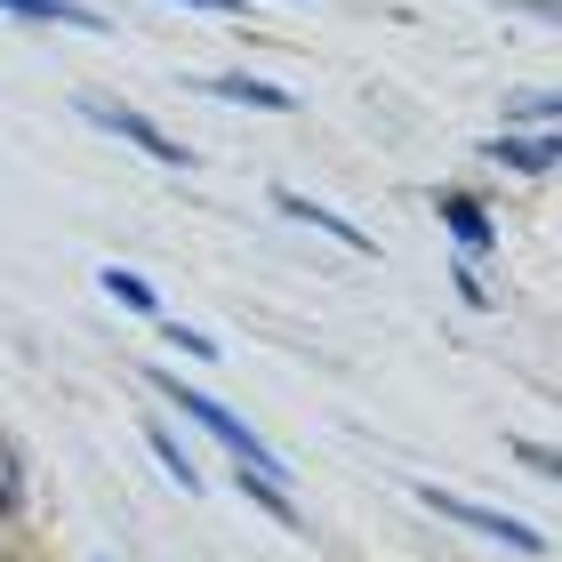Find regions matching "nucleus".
<instances>
[{
  "mask_svg": "<svg viewBox=\"0 0 562 562\" xmlns=\"http://www.w3.org/2000/svg\"><path fill=\"white\" fill-rule=\"evenodd\" d=\"M153 386H161V394H169V402H177V411H186L201 434H217V442L234 450L241 467H266V474H281V458H273V450H266V442H258V434H249L234 411H225V402H210L201 386H186V378H169V370H153Z\"/></svg>",
  "mask_w": 562,
  "mask_h": 562,
  "instance_id": "nucleus-1",
  "label": "nucleus"
},
{
  "mask_svg": "<svg viewBox=\"0 0 562 562\" xmlns=\"http://www.w3.org/2000/svg\"><path fill=\"white\" fill-rule=\"evenodd\" d=\"M97 290H105V297H121L130 314H161V297H153V281H145V273H121V266H105V273H97Z\"/></svg>",
  "mask_w": 562,
  "mask_h": 562,
  "instance_id": "nucleus-9",
  "label": "nucleus"
},
{
  "mask_svg": "<svg viewBox=\"0 0 562 562\" xmlns=\"http://www.w3.org/2000/svg\"><path fill=\"white\" fill-rule=\"evenodd\" d=\"M81 121H97V130H113V137H130L137 153H153V161H169V169H193V153L177 145V137H161L145 113H121V105H105V97H81Z\"/></svg>",
  "mask_w": 562,
  "mask_h": 562,
  "instance_id": "nucleus-3",
  "label": "nucleus"
},
{
  "mask_svg": "<svg viewBox=\"0 0 562 562\" xmlns=\"http://www.w3.org/2000/svg\"><path fill=\"white\" fill-rule=\"evenodd\" d=\"M9 16H33V24H81V33H105V16L81 9V0H0Z\"/></svg>",
  "mask_w": 562,
  "mask_h": 562,
  "instance_id": "nucleus-8",
  "label": "nucleus"
},
{
  "mask_svg": "<svg viewBox=\"0 0 562 562\" xmlns=\"http://www.w3.org/2000/svg\"><path fill=\"white\" fill-rule=\"evenodd\" d=\"M24 506V458H16V442L0 434V515H16Z\"/></svg>",
  "mask_w": 562,
  "mask_h": 562,
  "instance_id": "nucleus-12",
  "label": "nucleus"
},
{
  "mask_svg": "<svg viewBox=\"0 0 562 562\" xmlns=\"http://www.w3.org/2000/svg\"><path fill=\"white\" fill-rule=\"evenodd\" d=\"M201 89H210V97H225V105H249V113H290V89L249 81V72H210Z\"/></svg>",
  "mask_w": 562,
  "mask_h": 562,
  "instance_id": "nucleus-6",
  "label": "nucleus"
},
{
  "mask_svg": "<svg viewBox=\"0 0 562 562\" xmlns=\"http://www.w3.org/2000/svg\"><path fill=\"white\" fill-rule=\"evenodd\" d=\"M506 121H539V130H554V121H562V97H554V89H522V97H506Z\"/></svg>",
  "mask_w": 562,
  "mask_h": 562,
  "instance_id": "nucleus-11",
  "label": "nucleus"
},
{
  "mask_svg": "<svg viewBox=\"0 0 562 562\" xmlns=\"http://www.w3.org/2000/svg\"><path fill=\"white\" fill-rule=\"evenodd\" d=\"M458 297H467V305H498L491 290H482V273H474V266H458Z\"/></svg>",
  "mask_w": 562,
  "mask_h": 562,
  "instance_id": "nucleus-14",
  "label": "nucleus"
},
{
  "mask_svg": "<svg viewBox=\"0 0 562 562\" xmlns=\"http://www.w3.org/2000/svg\"><path fill=\"white\" fill-rule=\"evenodd\" d=\"M281 217H297V225H314V234H329V241H346V249H362V258H370V234H362V225H346V217L314 210L305 193H281Z\"/></svg>",
  "mask_w": 562,
  "mask_h": 562,
  "instance_id": "nucleus-7",
  "label": "nucleus"
},
{
  "mask_svg": "<svg viewBox=\"0 0 562 562\" xmlns=\"http://www.w3.org/2000/svg\"><path fill=\"white\" fill-rule=\"evenodd\" d=\"M442 225L458 234V249H467V258H482V249H498V225H491V210H482L474 193H442Z\"/></svg>",
  "mask_w": 562,
  "mask_h": 562,
  "instance_id": "nucleus-4",
  "label": "nucleus"
},
{
  "mask_svg": "<svg viewBox=\"0 0 562 562\" xmlns=\"http://www.w3.org/2000/svg\"><path fill=\"white\" fill-rule=\"evenodd\" d=\"M418 506H434L442 522H458V530H474V539H491V547H506V554H547V539L530 522H515V515H498V506H474V498H458V491H418Z\"/></svg>",
  "mask_w": 562,
  "mask_h": 562,
  "instance_id": "nucleus-2",
  "label": "nucleus"
},
{
  "mask_svg": "<svg viewBox=\"0 0 562 562\" xmlns=\"http://www.w3.org/2000/svg\"><path fill=\"white\" fill-rule=\"evenodd\" d=\"M491 161H506V169H522V177H554V161H562V145H554V130H539V137H491Z\"/></svg>",
  "mask_w": 562,
  "mask_h": 562,
  "instance_id": "nucleus-5",
  "label": "nucleus"
},
{
  "mask_svg": "<svg viewBox=\"0 0 562 562\" xmlns=\"http://www.w3.org/2000/svg\"><path fill=\"white\" fill-rule=\"evenodd\" d=\"M169 346H186V353H193V362H210V353H217V346H210V338H201V329H186V322H169Z\"/></svg>",
  "mask_w": 562,
  "mask_h": 562,
  "instance_id": "nucleus-13",
  "label": "nucleus"
},
{
  "mask_svg": "<svg viewBox=\"0 0 562 562\" xmlns=\"http://www.w3.org/2000/svg\"><path fill=\"white\" fill-rule=\"evenodd\" d=\"M145 442H153V458H161V467H169V482H177V491H201V467H193V458H186V442H177V434H169V426H153V434H145Z\"/></svg>",
  "mask_w": 562,
  "mask_h": 562,
  "instance_id": "nucleus-10",
  "label": "nucleus"
}]
</instances>
